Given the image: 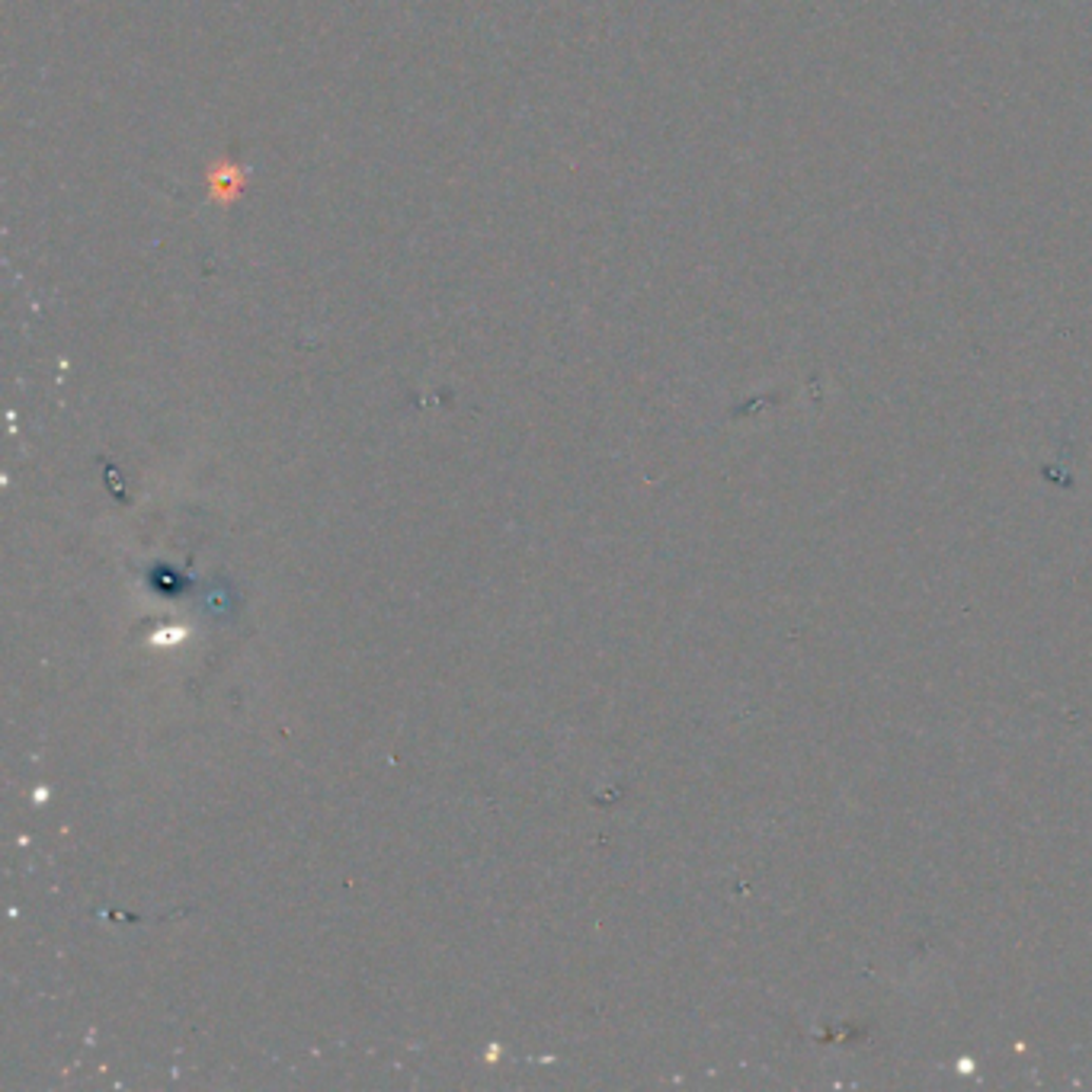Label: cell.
<instances>
[{
	"label": "cell",
	"mask_w": 1092,
	"mask_h": 1092,
	"mask_svg": "<svg viewBox=\"0 0 1092 1092\" xmlns=\"http://www.w3.org/2000/svg\"><path fill=\"white\" fill-rule=\"evenodd\" d=\"M244 186H247V170H244L241 164H235V161L218 164V167L208 173V196H211L215 202H222V205L235 202V199L244 192Z\"/></svg>",
	"instance_id": "1"
}]
</instances>
